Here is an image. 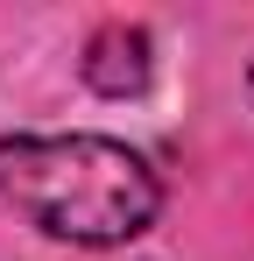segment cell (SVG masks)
Here are the masks:
<instances>
[{"mask_svg":"<svg viewBox=\"0 0 254 261\" xmlns=\"http://www.w3.org/2000/svg\"><path fill=\"white\" fill-rule=\"evenodd\" d=\"M0 198L29 226L78 240V247L134 240L163 205L156 170L127 141H106V134H14V141H0Z\"/></svg>","mask_w":254,"mask_h":261,"instance_id":"cell-1","label":"cell"},{"mask_svg":"<svg viewBox=\"0 0 254 261\" xmlns=\"http://www.w3.org/2000/svg\"><path fill=\"white\" fill-rule=\"evenodd\" d=\"M85 78L99 92H141V78H148V36L141 29H127V21H113V29H99L92 36V49H85Z\"/></svg>","mask_w":254,"mask_h":261,"instance_id":"cell-2","label":"cell"},{"mask_svg":"<svg viewBox=\"0 0 254 261\" xmlns=\"http://www.w3.org/2000/svg\"><path fill=\"white\" fill-rule=\"evenodd\" d=\"M247 92H254V71H247Z\"/></svg>","mask_w":254,"mask_h":261,"instance_id":"cell-3","label":"cell"}]
</instances>
